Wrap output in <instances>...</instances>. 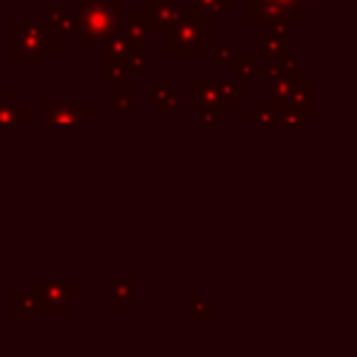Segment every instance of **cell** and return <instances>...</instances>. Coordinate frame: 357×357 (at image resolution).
<instances>
[{
    "label": "cell",
    "instance_id": "obj_1",
    "mask_svg": "<svg viewBox=\"0 0 357 357\" xmlns=\"http://www.w3.org/2000/svg\"><path fill=\"white\" fill-rule=\"evenodd\" d=\"M66 45L50 22H37L35 10L22 13V20L10 27V54L27 69H42Z\"/></svg>",
    "mask_w": 357,
    "mask_h": 357
},
{
    "label": "cell",
    "instance_id": "obj_2",
    "mask_svg": "<svg viewBox=\"0 0 357 357\" xmlns=\"http://www.w3.org/2000/svg\"><path fill=\"white\" fill-rule=\"evenodd\" d=\"M248 98L245 89L230 79H194L189 84V108L208 125H220L238 103Z\"/></svg>",
    "mask_w": 357,
    "mask_h": 357
},
{
    "label": "cell",
    "instance_id": "obj_3",
    "mask_svg": "<svg viewBox=\"0 0 357 357\" xmlns=\"http://www.w3.org/2000/svg\"><path fill=\"white\" fill-rule=\"evenodd\" d=\"M100 50V79L113 81H144L147 76V45L144 40L115 32L103 42Z\"/></svg>",
    "mask_w": 357,
    "mask_h": 357
},
{
    "label": "cell",
    "instance_id": "obj_4",
    "mask_svg": "<svg viewBox=\"0 0 357 357\" xmlns=\"http://www.w3.org/2000/svg\"><path fill=\"white\" fill-rule=\"evenodd\" d=\"M123 10V0H84L74 13V40L81 47L103 45L110 35L118 32V17Z\"/></svg>",
    "mask_w": 357,
    "mask_h": 357
},
{
    "label": "cell",
    "instance_id": "obj_5",
    "mask_svg": "<svg viewBox=\"0 0 357 357\" xmlns=\"http://www.w3.org/2000/svg\"><path fill=\"white\" fill-rule=\"evenodd\" d=\"M167 35V54L172 59H196L213 42V25L199 13L181 10Z\"/></svg>",
    "mask_w": 357,
    "mask_h": 357
},
{
    "label": "cell",
    "instance_id": "obj_6",
    "mask_svg": "<svg viewBox=\"0 0 357 357\" xmlns=\"http://www.w3.org/2000/svg\"><path fill=\"white\" fill-rule=\"evenodd\" d=\"M32 296L40 313H64L69 311L71 303L81 298V282L79 279H35Z\"/></svg>",
    "mask_w": 357,
    "mask_h": 357
},
{
    "label": "cell",
    "instance_id": "obj_7",
    "mask_svg": "<svg viewBox=\"0 0 357 357\" xmlns=\"http://www.w3.org/2000/svg\"><path fill=\"white\" fill-rule=\"evenodd\" d=\"M308 0H248L245 22L248 25H269V22H301V6Z\"/></svg>",
    "mask_w": 357,
    "mask_h": 357
},
{
    "label": "cell",
    "instance_id": "obj_8",
    "mask_svg": "<svg viewBox=\"0 0 357 357\" xmlns=\"http://www.w3.org/2000/svg\"><path fill=\"white\" fill-rule=\"evenodd\" d=\"M45 120L50 125H89L91 103L89 100H47Z\"/></svg>",
    "mask_w": 357,
    "mask_h": 357
},
{
    "label": "cell",
    "instance_id": "obj_9",
    "mask_svg": "<svg viewBox=\"0 0 357 357\" xmlns=\"http://www.w3.org/2000/svg\"><path fill=\"white\" fill-rule=\"evenodd\" d=\"M181 6L176 0H144L142 17L147 25V35H167L176 22Z\"/></svg>",
    "mask_w": 357,
    "mask_h": 357
},
{
    "label": "cell",
    "instance_id": "obj_10",
    "mask_svg": "<svg viewBox=\"0 0 357 357\" xmlns=\"http://www.w3.org/2000/svg\"><path fill=\"white\" fill-rule=\"evenodd\" d=\"M45 20L54 27L56 35H61L66 42L74 37L76 20L69 13V3L66 0H47L45 3Z\"/></svg>",
    "mask_w": 357,
    "mask_h": 357
},
{
    "label": "cell",
    "instance_id": "obj_11",
    "mask_svg": "<svg viewBox=\"0 0 357 357\" xmlns=\"http://www.w3.org/2000/svg\"><path fill=\"white\" fill-rule=\"evenodd\" d=\"M291 37H279L272 32H262V35L255 37V56L262 61H282L284 56L291 54V47H289Z\"/></svg>",
    "mask_w": 357,
    "mask_h": 357
},
{
    "label": "cell",
    "instance_id": "obj_12",
    "mask_svg": "<svg viewBox=\"0 0 357 357\" xmlns=\"http://www.w3.org/2000/svg\"><path fill=\"white\" fill-rule=\"evenodd\" d=\"M37 115L13 98L10 89H0V125H32Z\"/></svg>",
    "mask_w": 357,
    "mask_h": 357
},
{
    "label": "cell",
    "instance_id": "obj_13",
    "mask_svg": "<svg viewBox=\"0 0 357 357\" xmlns=\"http://www.w3.org/2000/svg\"><path fill=\"white\" fill-rule=\"evenodd\" d=\"M144 98H147L149 103L157 105V110H162V113H178V110H181L178 93L172 89V86H169L167 79H157L154 89L144 91Z\"/></svg>",
    "mask_w": 357,
    "mask_h": 357
},
{
    "label": "cell",
    "instance_id": "obj_14",
    "mask_svg": "<svg viewBox=\"0 0 357 357\" xmlns=\"http://www.w3.org/2000/svg\"><path fill=\"white\" fill-rule=\"evenodd\" d=\"M235 0H191V10L199 13L211 25H220L228 13L235 10Z\"/></svg>",
    "mask_w": 357,
    "mask_h": 357
},
{
    "label": "cell",
    "instance_id": "obj_15",
    "mask_svg": "<svg viewBox=\"0 0 357 357\" xmlns=\"http://www.w3.org/2000/svg\"><path fill=\"white\" fill-rule=\"evenodd\" d=\"M137 93L128 86H123V79H113L110 81V108L113 113H132L137 108Z\"/></svg>",
    "mask_w": 357,
    "mask_h": 357
},
{
    "label": "cell",
    "instance_id": "obj_16",
    "mask_svg": "<svg viewBox=\"0 0 357 357\" xmlns=\"http://www.w3.org/2000/svg\"><path fill=\"white\" fill-rule=\"evenodd\" d=\"M10 311L17 313L22 318V323L32 326L37 321V303H35V296L32 294H25L22 289H13L10 291Z\"/></svg>",
    "mask_w": 357,
    "mask_h": 357
},
{
    "label": "cell",
    "instance_id": "obj_17",
    "mask_svg": "<svg viewBox=\"0 0 357 357\" xmlns=\"http://www.w3.org/2000/svg\"><path fill=\"white\" fill-rule=\"evenodd\" d=\"M118 32L132 37V40H144V37H147V25H144L142 10H123L120 13Z\"/></svg>",
    "mask_w": 357,
    "mask_h": 357
},
{
    "label": "cell",
    "instance_id": "obj_18",
    "mask_svg": "<svg viewBox=\"0 0 357 357\" xmlns=\"http://www.w3.org/2000/svg\"><path fill=\"white\" fill-rule=\"evenodd\" d=\"M189 318L196 326H199V323H204V326L213 323V311H211L208 301H206L199 289H194V291L189 294Z\"/></svg>",
    "mask_w": 357,
    "mask_h": 357
},
{
    "label": "cell",
    "instance_id": "obj_19",
    "mask_svg": "<svg viewBox=\"0 0 357 357\" xmlns=\"http://www.w3.org/2000/svg\"><path fill=\"white\" fill-rule=\"evenodd\" d=\"M135 298V282L132 279H115L113 282V303H110V311L120 313L125 308V303Z\"/></svg>",
    "mask_w": 357,
    "mask_h": 357
},
{
    "label": "cell",
    "instance_id": "obj_20",
    "mask_svg": "<svg viewBox=\"0 0 357 357\" xmlns=\"http://www.w3.org/2000/svg\"><path fill=\"white\" fill-rule=\"evenodd\" d=\"M277 103V100H274ZM277 123H284V125H308L311 123V113L301 108H294L289 103H277Z\"/></svg>",
    "mask_w": 357,
    "mask_h": 357
},
{
    "label": "cell",
    "instance_id": "obj_21",
    "mask_svg": "<svg viewBox=\"0 0 357 357\" xmlns=\"http://www.w3.org/2000/svg\"><path fill=\"white\" fill-rule=\"evenodd\" d=\"M259 59L257 56H238L233 71H235V81H252L259 76Z\"/></svg>",
    "mask_w": 357,
    "mask_h": 357
},
{
    "label": "cell",
    "instance_id": "obj_22",
    "mask_svg": "<svg viewBox=\"0 0 357 357\" xmlns=\"http://www.w3.org/2000/svg\"><path fill=\"white\" fill-rule=\"evenodd\" d=\"M238 50L233 47H225V45H218L213 52V59H211V66L213 69H233L235 61H238Z\"/></svg>",
    "mask_w": 357,
    "mask_h": 357
},
{
    "label": "cell",
    "instance_id": "obj_23",
    "mask_svg": "<svg viewBox=\"0 0 357 357\" xmlns=\"http://www.w3.org/2000/svg\"><path fill=\"white\" fill-rule=\"evenodd\" d=\"M255 123H277V103L274 100H257V105H255Z\"/></svg>",
    "mask_w": 357,
    "mask_h": 357
},
{
    "label": "cell",
    "instance_id": "obj_24",
    "mask_svg": "<svg viewBox=\"0 0 357 357\" xmlns=\"http://www.w3.org/2000/svg\"><path fill=\"white\" fill-rule=\"evenodd\" d=\"M267 32L279 35V37H291V25H289V22H269Z\"/></svg>",
    "mask_w": 357,
    "mask_h": 357
},
{
    "label": "cell",
    "instance_id": "obj_25",
    "mask_svg": "<svg viewBox=\"0 0 357 357\" xmlns=\"http://www.w3.org/2000/svg\"><path fill=\"white\" fill-rule=\"evenodd\" d=\"M0 45H3V30H0ZM0 50H3V47H0Z\"/></svg>",
    "mask_w": 357,
    "mask_h": 357
},
{
    "label": "cell",
    "instance_id": "obj_26",
    "mask_svg": "<svg viewBox=\"0 0 357 357\" xmlns=\"http://www.w3.org/2000/svg\"><path fill=\"white\" fill-rule=\"evenodd\" d=\"M17 3H30V0H17Z\"/></svg>",
    "mask_w": 357,
    "mask_h": 357
},
{
    "label": "cell",
    "instance_id": "obj_27",
    "mask_svg": "<svg viewBox=\"0 0 357 357\" xmlns=\"http://www.w3.org/2000/svg\"><path fill=\"white\" fill-rule=\"evenodd\" d=\"M0 79H3V69H0Z\"/></svg>",
    "mask_w": 357,
    "mask_h": 357
}]
</instances>
